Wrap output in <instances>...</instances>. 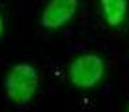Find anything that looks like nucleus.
Instances as JSON below:
<instances>
[{"label": "nucleus", "instance_id": "nucleus-3", "mask_svg": "<svg viewBox=\"0 0 129 112\" xmlns=\"http://www.w3.org/2000/svg\"><path fill=\"white\" fill-rule=\"evenodd\" d=\"M79 9V0H49L44 7L39 24L43 28L55 30L73 20Z\"/></svg>", "mask_w": 129, "mask_h": 112}, {"label": "nucleus", "instance_id": "nucleus-4", "mask_svg": "<svg viewBox=\"0 0 129 112\" xmlns=\"http://www.w3.org/2000/svg\"><path fill=\"white\" fill-rule=\"evenodd\" d=\"M107 25L117 28L125 22L129 0H99Z\"/></svg>", "mask_w": 129, "mask_h": 112}, {"label": "nucleus", "instance_id": "nucleus-1", "mask_svg": "<svg viewBox=\"0 0 129 112\" xmlns=\"http://www.w3.org/2000/svg\"><path fill=\"white\" fill-rule=\"evenodd\" d=\"M39 88V74L36 67L27 62L17 63L5 79L7 98L17 105H26L34 99Z\"/></svg>", "mask_w": 129, "mask_h": 112}, {"label": "nucleus", "instance_id": "nucleus-2", "mask_svg": "<svg viewBox=\"0 0 129 112\" xmlns=\"http://www.w3.org/2000/svg\"><path fill=\"white\" fill-rule=\"evenodd\" d=\"M105 73V59L94 53L79 55L71 62L68 68V78L71 84L81 90L95 88L103 79Z\"/></svg>", "mask_w": 129, "mask_h": 112}, {"label": "nucleus", "instance_id": "nucleus-6", "mask_svg": "<svg viewBox=\"0 0 129 112\" xmlns=\"http://www.w3.org/2000/svg\"><path fill=\"white\" fill-rule=\"evenodd\" d=\"M128 112H129V106H128Z\"/></svg>", "mask_w": 129, "mask_h": 112}, {"label": "nucleus", "instance_id": "nucleus-5", "mask_svg": "<svg viewBox=\"0 0 129 112\" xmlns=\"http://www.w3.org/2000/svg\"><path fill=\"white\" fill-rule=\"evenodd\" d=\"M4 31H5V22H4V18H2L1 12H0V38L4 35Z\"/></svg>", "mask_w": 129, "mask_h": 112}]
</instances>
